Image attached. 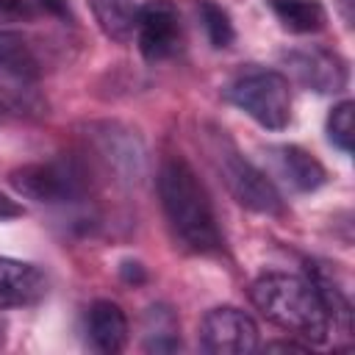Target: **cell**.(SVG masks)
<instances>
[{
	"label": "cell",
	"mask_w": 355,
	"mask_h": 355,
	"mask_svg": "<svg viewBox=\"0 0 355 355\" xmlns=\"http://www.w3.org/2000/svg\"><path fill=\"white\" fill-rule=\"evenodd\" d=\"M47 291V277L39 266L3 258L0 255V311L3 308H22L42 300Z\"/></svg>",
	"instance_id": "obj_10"
},
{
	"label": "cell",
	"mask_w": 355,
	"mask_h": 355,
	"mask_svg": "<svg viewBox=\"0 0 355 355\" xmlns=\"http://www.w3.org/2000/svg\"><path fill=\"white\" fill-rule=\"evenodd\" d=\"M136 44L147 61H166L178 53L183 31L178 8L169 0H147L136 8Z\"/></svg>",
	"instance_id": "obj_7"
},
{
	"label": "cell",
	"mask_w": 355,
	"mask_h": 355,
	"mask_svg": "<svg viewBox=\"0 0 355 355\" xmlns=\"http://www.w3.org/2000/svg\"><path fill=\"white\" fill-rule=\"evenodd\" d=\"M197 14H200V22L205 28L211 47H216V50L230 47L236 33H233V22H230L227 11L214 0H197Z\"/></svg>",
	"instance_id": "obj_18"
},
{
	"label": "cell",
	"mask_w": 355,
	"mask_h": 355,
	"mask_svg": "<svg viewBox=\"0 0 355 355\" xmlns=\"http://www.w3.org/2000/svg\"><path fill=\"white\" fill-rule=\"evenodd\" d=\"M250 300L272 324L308 344H324L330 336V316L308 277L263 272L250 286Z\"/></svg>",
	"instance_id": "obj_2"
},
{
	"label": "cell",
	"mask_w": 355,
	"mask_h": 355,
	"mask_svg": "<svg viewBox=\"0 0 355 355\" xmlns=\"http://www.w3.org/2000/svg\"><path fill=\"white\" fill-rule=\"evenodd\" d=\"M86 333H89V344L103 352V355H114L122 352L128 344V316L125 311L111 302V300H97L92 302L89 313H86Z\"/></svg>",
	"instance_id": "obj_12"
},
{
	"label": "cell",
	"mask_w": 355,
	"mask_h": 355,
	"mask_svg": "<svg viewBox=\"0 0 355 355\" xmlns=\"http://www.w3.org/2000/svg\"><path fill=\"white\" fill-rule=\"evenodd\" d=\"M0 14H14V17H28L31 8L22 0H0Z\"/></svg>",
	"instance_id": "obj_21"
},
{
	"label": "cell",
	"mask_w": 355,
	"mask_h": 355,
	"mask_svg": "<svg viewBox=\"0 0 355 355\" xmlns=\"http://www.w3.org/2000/svg\"><path fill=\"white\" fill-rule=\"evenodd\" d=\"M286 64L297 83L305 89H313L319 94H336L347 86L349 72L338 53H330L324 47H302L286 53Z\"/></svg>",
	"instance_id": "obj_8"
},
{
	"label": "cell",
	"mask_w": 355,
	"mask_h": 355,
	"mask_svg": "<svg viewBox=\"0 0 355 355\" xmlns=\"http://www.w3.org/2000/svg\"><path fill=\"white\" fill-rule=\"evenodd\" d=\"M8 183L19 197H28L42 205H72L80 202L89 191L83 166L67 155L17 166L8 175Z\"/></svg>",
	"instance_id": "obj_4"
},
{
	"label": "cell",
	"mask_w": 355,
	"mask_h": 355,
	"mask_svg": "<svg viewBox=\"0 0 355 355\" xmlns=\"http://www.w3.org/2000/svg\"><path fill=\"white\" fill-rule=\"evenodd\" d=\"M308 280L316 288V294H319V300H322V305L330 316V324L349 333V327H352V302H349V291H347L344 280L338 277L336 266L327 263V261H308Z\"/></svg>",
	"instance_id": "obj_11"
},
{
	"label": "cell",
	"mask_w": 355,
	"mask_h": 355,
	"mask_svg": "<svg viewBox=\"0 0 355 355\" xmlns=\"http://www.w3.org/2000/svg\"><path fill=\"white\" fill-rule=\"evenodd\" d=\"M200 347L211 355H247L258 349V327L244 311L219 305L200 322Z\"/></svg>",
	"instance_id": "obj_6"
},
{
	"label": "cell",
	"mask_w": 355,
	"mask_h": 355,
	"mask_svg": "<svg viewBox=\"0 0 355 355\" xmlns=\"http://www.w3.org/2000/svg\"><path fill=\"white\" fill-rule=\"evenodd\" d=\"M0 344H3V327H0Z\"/></svg>",
	"instance_id": "obj_26"
},
{
	"label": "cell",
	"mask_w": 355,
	"mask_h": 355,
	"mask_svg": "<svg viewBox=\"0 0 355 355\" xmlns=\"http://www.w3.org/2000/svg\"><path fill=\"white\" fill-rule=\"evenodd\" d=\"M92 14L100 25V31L125 44L133 36V25H136V3L133 0H89Z\"/></svg>",
	"instance_id": "obj_17"
},
{
	"label": "cell",
	"mask_w": 355,
	"mask_h": 355,
	"mask_svg": "<svg viewBox=\"0 0 355 355\" xmlns=\"http://www.w3.org/2000/svg\"><path fill=\"white\" fill-rule=\"evenodd\" d=\"M158 200L164 219L172 230V239L186 252L211 255L222 250V233L216 225L214 202L186 158L169 155L161 161Z\"/></svg>",
	"instance_id": "obj_1"
},
{
	"label": "cell",
	"mask_w": 355,
	"mask_h": 355,
	"mask_svg": "<svg viewBox=\"0 0 355 355\" xmlns=\"http://www.w3.org/2000/svg\"><path fill=\"white\" fill-rule=\"evenodd\" d=\"M269 6L291 33H316L327 22V11L319 0H269Z\"/></svg>",
	"instance_id": "obj_15"
},
{
	"label": "cell",
	"mask_w": 355,
	"mask_h": 355,
	"mask_svg": "<svg viewBox=\"0 0 355 355\" xmlns=\"http://www.w3.org/2000/svg\"><path fill=\"white\" fill-rule=\"evenodd\" d=\"M211 153H214V164L225 180L227 191L236 197L239 205H244L255 214H266V216L283 214V200H280V191L275 189V183L252 161H247L233 147L230 139L216 136Z\"/></svg>",
	"instance_id": "obj_5"
},
{
	"label": "cell",
	"mask_w": 355,
	"mask_h": 355,
	"mask_svg": "<svg viewBox=\"0 0 355 355\" xmlns=\"http://www.w3.org/2000/svg\"><path fill=\"white\" fill-rule=\"evenodd\" d=\"M266 349H297V352H302V349H305V344H294V341H275V344H269Z\"/></svg>",
	"instance_id": "obj_24"
},
{
	"label": "cell",
	"mask_w": 355,
	"mask_h": 355,
	"mask_svg": "<svg viewBox=\"0 0 355 355\" xmlns=\"http://www.w3.org/2000/svg\"><path fill=\"white\" fill-rule=\"evenodd\" d=\"M0 72L17 83H33L39 78V58L17 31H0Z\"/></svg>",
	"instance_id": "obj_14"
},
{
	"label": "cell",
	"mask_w": 355,
	"mask_h": 355,
	"mask_svg": "<svg viewBox=\"0 0 355 355\" xmlns=\"http://www.w3.org/2000/svg\"><path fill=\"white\" fill-rule=\"evenodd\" d=\"M50 14H55V17H67L69 14V3L67 0H39Z\"/></svg>",
	"instance_id": "obj_22"
},
{
	"label": "cell",
	"mask_w": 355,
	"mask_h": 355,
	"mask_svg": "<svg viewBox=\"0 0 355 355\" xmlns=\"http://www.w3.org/2000/svg\"><path fill=\"white\" fill-rule=\"evenodd\" d=\"M144 349L175 352L180 349V324L169 305H150L144 313Z\"/></svg>",
	"instance_id": "obj_16"
},
{
	"label": "cell",
	"mask_w": 355,
	"mask_h": 355,
	"mask_svg": "<svg viewBox=\"0 0 355 355\" xmlns=\"http://www.w3.org/2000/svg\"><path fill=\"white\" fill-rule=\"evenodd\" d=\"M352 103L344 100L336 108H330L327 116V136L341 153H352Z\"/></svg>",
	"instance_id": "obj_19"
},
{
	"label": "cell",
	"mask_w": 355,
	"mask_h": 355,
	"mask_svg": "<svg viewBox=\"0 0 355 355\" xmlns=\"http://www.w3.org/2000/svg\"><path fill=\"white\" fill-rule=\"evenodd\" d=\"M3 116H6V108H3V105H0V122H3Z\"/></svg>",
	"instance_id": "obj_25"
},
{
	"label": "cell",
	"mask_w": 355,
	"mask_h": 355,
	"mask_svg": "<svg viewBox=\"0 0 355 355\" xmlns=\"http://www.w3.org/2000/svg\"><path fill=\"white\" fill-rule=\"evenodd\" d=\"M122 272H125V277L133 280V283H141V280H144V269H141V263H122Z\"/></svg>",
	"instance_id": "obj_23"
},
{
	"label": "cell",
	"mask_w": 355,
	"mask_h": 355,
	"mask_svg": "<svg viewBox=\"0 0 355 355\" xmlns=\"http://www.w3.org/2000/svg\"><path fill=\"white\" fill-rule=\"evenodd\" d=\"M89 136H92L100 158L108 164V169H114L125 180H136L141 175L144 150H141V141L136 133H130L128 128H122L116 122H100V125H92Z\"/></svg>",
	"instance_id": "obj_9"
},
{
	"label": "cell",
	"mask_w": 355,
	"mask_h": 355,
	"mask_svg": "<svg viewBox=\"0 0 355 355\" xmlns=\"http://www.w3.org/2000/svg\"><path fill=\"white\" fill-rule=\"evenodd\" d=\"M25 214V208L17 202V200H11V197H6V194H0V222H8V219H17V216H22Z\"/></svg>",
	"instance_id": "obj_20"
},
{
	"label": "cell",
	"mask_w": 355,
	"mask_h": 355,
	"mask_svg": "<svg viewBox=\"0 0 355 355\" xmlns=\"http://www.w3.org/2000/svg\"><path fill=\"white\" fill-rule=\"evenodd\" d=\"M225 97L266 130H283L291 122V86L275 69H247L236 75Z\"/></svg>",
	"instance_id": "obj_3"
},
{
	"label": "cell",
	"mask_w": 355,
	"mask_h": 355,
	"mask_svg": "<svg viewBox=\"0 0 355 355\" xmlns=\"http://www.w3.org/2000/svg\"><path fill=\"white\" fill-rule=\"evenodd\" d=\"M272 155H275L280 175L297 191H316L319 186H324L327 172L308 150H302L297 144H280V147H272Z\"/></svg>",
	"instance_id": "obj_13"
}]
</instances>
